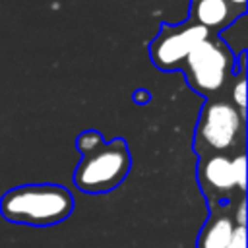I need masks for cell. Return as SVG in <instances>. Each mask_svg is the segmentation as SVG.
<instances>
[{"label":"cell","mask_w":248,"mask_h":248,"mask_svg":"<svg viewBox=\"0 0 248 248\" xmlns=\"http://www.w3.org/2000/svg\"><path fill=\"white\" fill-rule=\"evenodd\" d=\"M234 221L227 213H213L198 236V248H227Z\"/></svg>","instance_id":"8"},{"label":"cell","mask_w":248,"mask_h":248,"mask_svg":"<svg viewBox=\"0 0 248 248\" xmlns=\"http://www.w3.org/2000/svg\"><path fill=\"white\" fill-rule=\"evenodd\" d=\"M134 101L140 103V105L147 103V101H149V91H147V89H136V91H134Z\"/></svg>","instance_id":"14"},{"label":"cell","mask_w":248,"mask_h":248,"mask_svg":"<svg viewBox=\"0 0 248 248\" xmlns=\"http://www.w3.org/2000/svg\"><path fill=\"white\" fill-rule=\"evenodd\" d=\"M231 163H232V176L236 182V190L240 192V196H244V192H246V155H244V151L234 153L231 157Z\"/></svg>","instance_id":"11"},{"label":"cell","mask_w":248,"mask_h":248,"mask_svg":"<svg viewBox=\"0 0 248 248\" xmlns=\"http://www.w3.org/2000/svg\"><path fill=\"white\" fill-rule=\"evenodd\" d=\"M231 157L232 155H205L198 161V182L211 203L231 200L236 190Z\"/></svg>","instance_id":"6"},{"label":"cell","mask_w":248,"mask_h":248,"mask_svg":"<svg viewBox=\"0 0 248 248\" xmlns=\"http://www.w3.org/2000/svg\"><path fill=\"white\" fill-rule=\"evenodd\" d=\"M238 14H246V0H227Z\"/></svg>","instance_id":"15"},{"label":"cell","mask_w":248,"mask_h":248,"mask_svg":"<svg viewBox=\"0 0 248 248\" xmlns=\"http://www.w3.org/2000/svg\"><path fill=\"white\" fill-rule=\"evenodd\" d=\"M74 196L60 184H23L0 198V213L6 221L27 227H52L68 219Z\"/></svg>","instance_id":"1"},{"label":"cell","mask_w":248,"mask_h":248,"mask_svg":"<svg viewBox=\"0 0 248 248\" xmlns=\"http://www.w3.org/2000/svg\"><path fill=\"white\" fill-rule=\"evenodd\" d=\"M238 16L242 14H238L227 0H192L188 19L207 29L211 35H219Z\"/></svg>","instance_id":"7"},{"label":"cell","mask_w":248,"mask_h":248,"mask_svg":"<svg viewBox=\"0 0 248 248\" xmlns=\"http://www.w3.org/2000/svg\"><path fill=\"white\" fill-rule=\"evenodd\" d=\"M132 155L122 138L105 141L93 153L81 157L74 170V184L85 194H105L114 190L130 172Z\"/></svg>","instance_id":"4"},{"label":"cell","mask_w":248,"mask_h":248,"mask_svg":"<svg viewBox=\"0 0 248 248\" xmlns=\"http://www.w3.org/2000/svg\"><path fill=\"white\" fill-rule=\"evenodd\" d=\"M227 248H246V227L234 225V229H232V234H231V240H229V246H227Z\"/></svg>","instance_id":"12"},{"label":"cell","mask_w":248,"mask_h":248,"mask_svg":"<svg viewBox=\"0 0 248 248\" xmlns=\"http://www.w3.org/2000/svg\"><path fill=\"white\" fill-rule=\"evenodd\" d=\"M227 46L229 50L236 56V50L246 52V45H248V23H246V14L238 16L229 27H225L219 35H217Z\"/></svg>","instance_id":"9"},{"label":"cell","mask_w":248,"mask_h":248,"mask_svg":"<svg viewBox=\"0 0 248 248\" xmlns=\"http://www.w3.org/2000/svg\"><path fill=\"white\" fill-rule=\"evenodd\" d=\"M244 213H246V202H244V196L238 200V207H236V217L232 219V221H236V225H240V227H244L246 225V217H244Z\"/></svg>","instance_id":"13"},{"label":"cell","mask_w":248,"mask_h":248,"mask_svg":"<svg viewBox=\"0 0 248 248\" xmlns=\"http://www.w3.org/2000/svg\"><path fill=\"white\" fill-rule=\"evenodd\" d=\"M180 70L198 95L205 99L223 97L221 93L236 72V56L217 35H209L186 56Z\"/></svg>","instance_id":"3"},{"label":"cell","mask_w":248,"mask_h":248,"mask_svg":"<svg viewBox=\"0 0 248 248\" xmlns=\"http://www.w3.org/2000/svg\"><path fill=\"white\" fill-rule=\"evenodd\" d=\"M103 143H105V140H103L101 132H97V130H85V132H81V134L78 136V140H76V147H78V151L81 153V157L87 155V153H93V151L99 149Z\"/></svg>","instance_id":"10"},{"label":"cell","mask_w":248,"mask_h":248,"mask_svg":"<svg viewBox=\"0 0 248 248\" xmlns=\"http://www.w3.org/2000/svg\"><path fill=\"white\" fill-rule=\"evenodd\" d=\"M211 33L196 23L182 21V23H163L157 37L149 43V58L155 68L163 72L180 70L186 56L209 37Z\"/></svg>","instance_id":"5"},{"label":"cell","mask_w":248,"mask_h":248,"mask_svg":"<svg viewBox=\"0 0 248 248\" xmlns=\"http://www.w3.org/2000/svg\"><path fill=\"white\" fill-rule=\"evenodd\" d=\"M244 140L246 114L225 97L207 99L194 132V151L198 157L240 153L244 151Z\"/></svg>","instance_id":"2"}]
</instances>
